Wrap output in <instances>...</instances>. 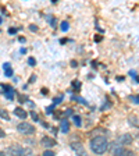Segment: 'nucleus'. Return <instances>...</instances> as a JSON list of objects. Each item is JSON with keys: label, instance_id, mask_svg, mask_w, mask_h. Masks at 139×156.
Here are the masks:
<instances>
[{"label": "nucleus", "instance_id": "1", "mask_svg": "<svg viewBox=\"0 0 139 156\" xmlns=\"http://www.w3.org/2000/svg\"><path fill=\"white\" fill-rule=\"evenodd\" d=\"M91 149L96 155H103L109 148V142H107L106 136H93L91 140Z\"/></svg>", "mask_w": 139, "mask_h": 156}, {"label": "nucleus", "instance_id": "2", "mask_svg": "<svg viewBox=\"0 0 139 156\" xmlns=\"http://www.w3.org/2000/svg\"><path fill=\"white\" fill-rule=\"evenodd\" d=\"M17 130L21 134H25V135H32V134H35V127H33L32 124L25 123V121L19 123L18 126H17Z\"/></svg>", "mask_w": 139, "mask_h": 156}, {"label": "nucleus", "instance_id": "3", "mask_svg": "<svg viewBox=\"0 0 139 156\" xmlns=\"http://www.w3.org/2000/svg\"><path fill=\"white\" fill-rule=\"evenodd\" d=\"M9 153L11 156H26L28 153H31V151L24 149L23 146H19V145H11L9 148Z\"/></svg>", "mask_w": 139, "mask_h": 156}, {"label": "nucleus", "instance_id": "4", "mask_svg": "<svg viewBox=\"0 0 139 156\" xmlns=\"http://www.w3.org/2000/svg\"><path fill=\"white\" fill-rule=\"evenodd\" d=\"M70 146H71V149L74 151L78 156H86V151H85V148L82 146L81 142H71Z\"/></svg>", "mask_w": 139, "mask_h": 156}, {"label": "nucleus", "instance_id": "5", "mask_svg": "<svg viewBox=\"0 0 139 156\" xmlns=\"http://www.w3.org/2000/svg\"><path fill=\"white\" fill-rule=\"evenodd\" d=\"M40 144H42V146H45V148L50 149L52 146L56 145V140H53L52 136H49V135H45L42 138V141H40Z\"/></svg>", "mask_w": 139, "mask_h": 156}, {"label": "nucleus", "instance_id": "6", "mask_svg": "<svg viewBox=\"0 0 139 156\" xmlns=\"http://www.w3.org/2000/svg\"><path fill=\"white\" fill-rule=\"evenodd\" d=\"M114 156H135V153L130 149H125V148H117L114 151Z\"/></svg>", "mask_w": 139, "mask_h": 156}, {"label": "nucleus", "instance_id": "7", "mask_svg": "<svg viewBox=\"0 0 139 156\" xmlns=\"http://www.w3.org/2000/svg\"><path fill=\"white\" fill-rule=\"evenodd\" d=\"M14 114H16L17 117H19V119H26V116H28V113L24 110L23 107H16V110H14Z\"/></svg>", "mask_w": 139, "mask_h": 156}, {"label": "nucleus", "instance_id": "8", "mask_svg": "<svg viewBox=\"0 0 139 156\" xmlns=\"http://www.w3.org/2000/svg\"><path fill=\"white\" fill-rule=\"evenodd\" d=\"M120 142L123 144V145H128V144L132 142V136H131L130 134H124V135L120 136Z\"/></svg>", "mask_w": 139, "mask_h": 156}, {"label": "nucleus", "instance_id": "9", "mask_svg": "<svg viewBox=\"0 0 139 156\" xmlns=\"http://www.w3.org/2000/svg\"><path fill=\"white\" fill-rule=\"evenodd\" d=\"M4 74H6V77H13V70L10 68V63H4Z\"/></svg>", "mask_w": 139, "mask_h": 156}, {"label": "nucleus", "instance_id": "10", "mask_svg": "<svg viewBox=\"0 0 139 156\" xmlns=\"http://www.w3.org/2000/svg\"><path fill=\"white\" fill-rule=\"evenodd\" d=\"M70 130V123L67 120H61V131L63 133H68Z\"/></svg>", "mask_w": 139, "mask_h": 156}, {"label": "nucleus", "instance_id": "11", "mask_svg": "<svg viewBox=\"0 0 139 156\" xmlns=\"http://www.w3.org/2000/svg\"><path fill=\"white\" fill-rule=\"evenodd\" d=\"M0 117L4 119V120H10L9 113H7V110H4V109H0Z\"/></svg>", "mask_w": 139, "mask_h": 156}, {"label": "nucleus", "instance_id": "12", "mask_svg": "<svg viewBox=\"0 0 139 156\" xmlns=\"http://www.w3.org/2000/svg\"><path fill=\"white\" fill-rule=\"evenodd\" d=\"M60 28H61V31H63V32H67V31H68V28H70V24H68L67 21H63V23H61V25H60Z\"/></svg>", "mask_w": 139, "mask_h": 156}, {"label": "nucleus", "instance_id": "13", "mask_svg": "<svg viewBox=\"0 0 139 156\" xmlns=\"http://www.w3.org/2000/svg\"><path fill=\"white\" fill-rule=\"evenodd\" d=\"M72 120H74V123H75L77 127H81V117L79 116H74L72 117Z\"/></svg>", "mask_w": 139, "mask_h": 156}, {"label": "nucleus", "instance_id": "14", "mask_svg": "<svg viewBox=\"0 0 139 156\" xmlns=\"http://www.w3.org/2000/svg\"><path fill=\"white\" fill-rule=\"evenodd\" d=\"M6 94V98L7 99H13V96H14V89H11V91H9V92H4Z\"/></svg>", "mask_w": 139, "mask_h": 156}, {"label": "nucleus", "instance_id": "15", "mask_svg": "<svg viewBox=\"0 0 139 156\" xmlns=\"http://www.w3.org/2000/svg\"><path fill=\"white\" fill-rule=\"evenodd\" d=\"M42 156H56V155H54V152H53V151L46 149L45 152H43V155H42Z\"/></svg>", "mask_w": 139, "mask_h": 156}, {"label": "nucleus", "instance_id": "16", "mask_svg": "<svg viewBox=\"0 0 139 156\" xmlns=\"http://www.w3.org/2000/svg\"><path fill=\"white\" fill-rule=\"evenodd\" d=\"M130 99L132 102H135V103H139V95H131Z\"/></svg>", "mask_w": 139, "mask_h": 156}, {"label": "nucleus", "instance_id": "17", "mask_svg": "<svg viewBox=\"0 0 139 156\" xmlns=\"http://www.w3.org/2000/svg\"><path fill=\"white\" fill-rule=\"evenodd\" d=\"M63 101V95L61 96H57V98H54V99H53V103L54 105H57V103H60V102Z\"/></svg>", "mask_w": 139, "mask_h": 156}, {"label": "nucleus", "instance_id": "18", "mask_svg": "<svg viewBox=\"0 0 139 156\" xmlns=\"http://www.w3.org/2000/svg\"><path fill=\"white\" fill-rule=\"evenodd\" d=\"M28 63H29V66H35V64H36L35 58H32V57H29V58H28Z\"/></svg>", "mask_w": 139, "mask_h": 156}, {"label": "nucleus", "instance_id": "19", "mask_svg": "<svg viewBox=\"0 0 139 156\" xmlns=\"http://www.w3.org/2000/svg\"><path fill=\"white\" fill-rule=\"evenodd\" d=\"M31 116H32V119H33V120H35V121H38V120H39V117H38V114H36V113H35V112H31Z\"/></svg>", "mask_w": 139, "mask_h": 156}, {"label": "nucleus", "instance_id": "20", "mask_svg": "<svg viewBox=\"0 0 139 156\" xmlns=\"http://www.w3.org/2000/svg\"><path fill=\"white\" fill-rule=\"evenodd\" d=\"M9 34H10V35H14V34H17V28H10L9 29Z\"/></svg>", "mask_w": 139, "mask_h": 156}, {"label": "nucleus", "instance_id": "21", "mask_svg": "<svg viewBox=\"0 0 139 156\" xmlns=\"http://www.w3.org/2000/svg\"><path fill=\"white\" fill-rule=\"evenodd\" d=\"M26 101H28V99H26V96H23V95L19 96V102H21V103H24V102H26Z\"/></svg>", "mask_w": 139, "mask_h": 156}, {"label": "nucleus", "instance_id": "22", "mask_svg": "<svg viewBox=\"0 0 139 156\" xmlns=\"http://www.w3.org/2000/svg\"><path fill=\"white\" fill-rule=\"evenodd\" d=\"M4 136H6V133H4V131L0 128V138H4Z\"/></svg>", "mask_w": 139, "mask_h": 156}, {"label": "nucleus", "instance_id": "23", "mask_svg": "<svg viewBox=\"0 0 139 156\" xmlns=\"http://www.w3.org/2000/svg\"><path fill=\"white\" fill-rule=\"evenodd\" d=\"M74 87L77 88V89H79V82H74Z\"/></svg>", "mask_w": 139, "mask_h": 156}, {"label": "nucleus", "instance_id": "24", "mask_svg": "<svg viewBox=\"0 0 139 156\" xmlns=\"http://www.w3.org/2000/svg\"><path fill=\"white\" fill-rule=\"evenodd\" d=\"M35 75H32V77H31V80H29V82H33V81H35Z\"/></svg>", "mask_w": 139, "mask_h": 156}, {"label": "nucleus", "instance_id": "25", "mask_svg": "<svg viewBox=\"0 0 139 156\" xmlns=\"http://www.w3.org/2000/svg\"><path fill=\"white\" fill-rule=\"evenodd\" d=\"M36 29H38V28H36L35 25H31V31H36Z\"/></svg>", "mask_w": 139, "mask_h": 156}, {"label": "nucleus", "instance_id": "26", "mask_svg": "<svg viewBox=\"0 0 139 156\" xmlns=\"http://www.w3.org/2000/svg\"><path fill=\"white\" fill-rule=\"evenodd\" d=\"M0 156H6V153H4V152H0Z\"/></svg>", "mask_w": 139, "mask_h": 156}, {"label": "nucleus", "instance_id": "27", "mask_svg": "<svg viewBox=\"0 0 139 156\" xmlns=\"http://www.w3.org/2000/svg\"><path fill=\"white\" fill-rule=\"evenodd\" d=\"M136 81H138V82H139V77H136Z\"/></svg>", "mask_w": 139, "mask_h": 156}, {"label": "nucleus", "instance_id": "28", "mask_svg": "<svg viewBox=\"0 0 139 156\" xmlns=\"http://www.w3.org/2000/svg\"><path fill=\"white\" fill-rule=\"evenodd\" d=\"M0 24H2V17H0Z\"/></svg>", "mask_w": 139, "mask_h": 156}]
</instances>
